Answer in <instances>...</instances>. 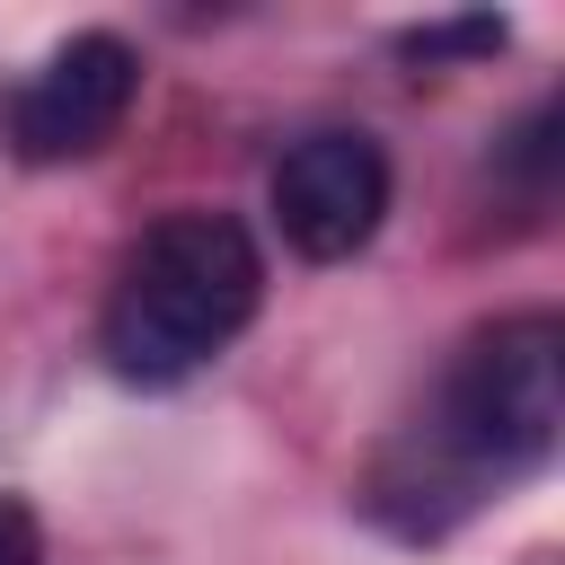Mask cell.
I'll use <instances>...</instances> for the list:
<instances>
[{
	"mask_svg": "<svg viewBox=\"0 0 565 565\" xmlns=\"http://www.w3.org/2000/svg\"><path fill=\"white\" fill-rule=\"evenodd\" d=\"M265 300V256L230 212H168L124 256L106 300V362L141 388H177L203 371Z\"/></svg>",
	"mask_w": 565,
	"mask_h": 565,
	"instance_id": "obj_1",
	"label": "cell"
},
{
	"mask_svg": "<svg viewBox=\"0 0 565 565\" xmlns=\"http://www.w3.org/2000/svg\"><path fill=\"white\" fill-rule=\"evenodd\" d=\"M556 433H565V327L547 309H521V318H494L459 344L424 441L468 486H486V477L539 468L556 450Z\"/></svg>",
	"mask_w": 565,
	"mask_h": 565,
	"instance_id": "obj_2",
	"label": "cell"
},
{
	"mask_svg": "<svg viewBox=\"0 0 565 565\" xmlns=\"http://www.w3.org/2000/svg\"><path fill=\"white\" fill-rule=\"evenodd\" d=\"M141 97V53L106 26L53 44L9 97H0V141L26 159V168H53V159H88Z\"/></svg>",
	"mask_w": 565,
	"mask_h": 565,
	"instance_id": "obj_3",
	"label": "cell"
},
{
	"mask_svg": "<svg viewBox=\"0 0 565 565\" xmlns=\"http://www.w3.org/2000/svg\"><path fill=\"white\" fill-rule=\"evenodd\" d=\"M388 221V150L371 132H309L274 159V230L309 265H344Z\"/></svg>",
	"mask_w": 565,
	"mask_h": 565,
	"instance_id": "obj_4",
	"label": "cell"
},
{
	"mask_svg": "<svg viewBox=\"0 0 565 565\" xmlns=\"http://www.w3.org/2000/svg\"><path fill=\"white\" fill-rule=\"evenodd\" d=\"M512 44V18H494V9H468V18H424V26H406L397 35V53L406 62H486V53H503Z\"/></svg>",
	"mask_w": 565,
	"mask_h": 565,
	"instance_id": "obj_5",
	"label": "cell"
},
{
	"mask_svg": "<svg viewBox=\"0 0 565 565\" xmlns=\"http://www.w3.org/2000/svg\"><path fill=\"white\" fill-rule=\"evenodd\" d=\"M0 565H44V530L18 494H0Z\"/></svg>",
	"mask_w": 565,
	"mask_h": 565,
	"instance_id": "obj_6",
	"label": "cell"
}]
</instances>
